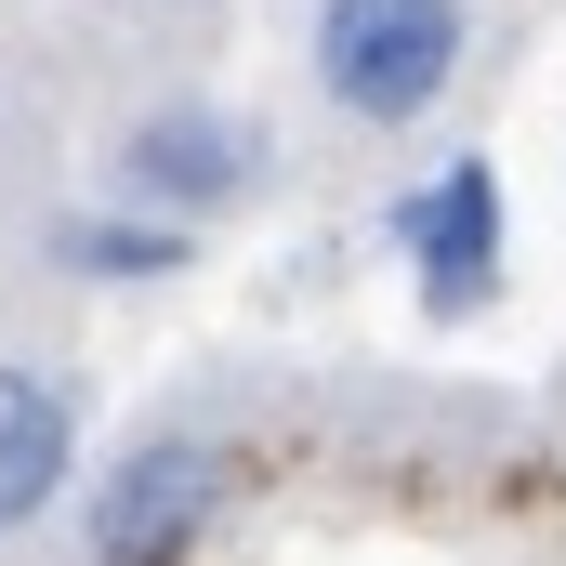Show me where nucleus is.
<instances>
[{
    "mask_svg": "<svg viewBox=\"0 0 566 566\" xmlns=\"http://www.w3.org/2000/svg\"><path fill=\"white\" fill-rule=\"evenodd\" d=\"M461 53H474V13L461 0H316V80L369 133L434 119L448 80H461Z\"/></svg>",
    "mask_w": 566,
    "mask_h": 566,
    "instance_id": "nucleus-1",
    "label": "nucleus"
},
{
    "mask_svg": "<svg viewBox=\"0 0 566 566\" xmlns=\"http://www.w3.org/2000/svg\"><path fill=\"white\" fill-rule=\"evenodd\" d=\"M224 501H238V461L211 434H145L93 488V566H171L185 541L224 527Z\"/></svg>",
    "mask_w": 566,
    "mask_h": 566,
    "instance_id": "nucleus-2",
    "label": "nucleus"
},
{
    "mask_svg": "<svg viewBox=\"0 0 566 566\" xmlns=\"http://www.w3.org/2000/svg\"><path fill=\"white\" fill-rule=\"evenodd\" d=\"M396 251H409V277H422L434 316H488V303H501V171H488V158L422 171V185L396 198Z\"/></svg>",
    "mask_w": 566,
    "mask_h": 566,
    "instance_id": "nucleus-3",
    "label": "nucleus"
},
{
    "mask_svg": "<svg viewBox=\"0 0 566 566\" xmlns=\"http://www.w3.org/2000/svg\"><path fill=\"white\" fill-rule=\"evenodd\" d=\"M119 185H133V211H224L251 185V133L224 106L171 93V106H145L133 133H119Z\"/></svg>",
    "mask_w": 566,
    "mask_h": 566,
    "instance_id": "nucleus-4",
    "label": "nucleus"
},
{
    "mask_svg": "<svg viewBox=\"0 0 566 566\" xmlns=\"http://www.w3.org/2000/svg\"><path fill=\"white\" fill-rule=\"evenodd\" d=\"M80 461V396L53 369H0V527H27Z\"/></svg>",
    "mask_w": 566,
    "mask_h": 566,
    "instance_id": "nucleus-5",
    "label": "nucleus"
},
{
    "mask_svg": "<svg viewBox=\"0 0 566 566\" xmlns=\"http://www.w3.org/2000/svg\"><path fill=\"white\" fill-rule=\"evenodd\" d=\"M66 264L80 277H171L185 264V224H66Z\"/></svg>",
    "mask_w": 566,
    "mask_h": 566,
    "instance_id": "nucleus-6",
    "label": "nucleus"
}]
</instances>
